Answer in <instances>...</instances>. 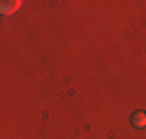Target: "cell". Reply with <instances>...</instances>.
I'll return each mask as SVG.
<instances>
[{"label":"cell","mask_w":146,"mask_h":139,"mask_svg":"<svg viewBox=\"0 0 146 139\" xmlns=\"http://www.w3.org/2000/svg\"><path fill=\"white\" fill-rule=\"evenodd\" d=\"M21 7V0H5V3H0V12L3 14H12Z\"/></svg>","instance_id":"obj_1"},{"label":"cell","mask_w":146,"mask_h":139,"mask_svg":"<svg viewBox=\"0 0 146 139\" xmlns=\"http://www.w3.org/2000/svg\"><path fill=\"white\" fill-rule=\"evenodd\" d=\"M130 123H132L135 128H144V125H146V111H135V114L130 116Z\"/></svg>","instance_id":"obj_2"}]
</instances>
